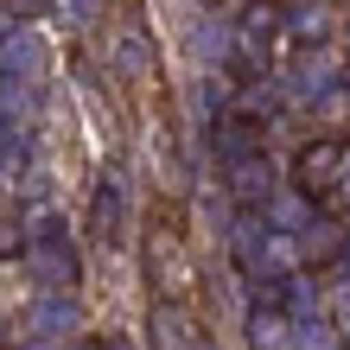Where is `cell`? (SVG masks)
I'll use <instances>...</instances> for the list:
<instances>
[{
  "label": "cell",
  "mask_w": 350,
  "mask_h": 350,
  "mask_svg": "<svg viewBox=\"0 0 350 350\" xmlns=\"http://www.w3.org/2000/svg\"><path fill=\"white\" fill-rule=\"evenodd\" d=\"M338 166H344V147H338V140H319V147L299 153V185H332Z\"/></svg>",
  "instance_id": "cell-1"
}]
</instances>
